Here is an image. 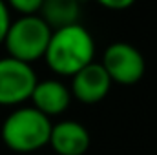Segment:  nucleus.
I'll list each match as a JSON object with an SVG mask.
<instances>
[{"instance_id": "1", "label": "nucleus", "mask_w": 157, "mask_h": 155, "mask_svg": "<svg viewBox=\"0 0 157 155\" xmlns=\"http://www.w3.org/2000/svg\"><path fill=\"white\" fill-rule=\"evenodd\" d=\"M95 57V40L78 22L51 31V39L44 53L48 68L59 77H73Z\"/></svg>"}, {"instance_id": "7", "label": "nucleus", "mask_w": 157, "mask_h": 155, "mask_svg": "<svg viewBox=\"0 0 157 155\" xmlns=\"http://www.w3.org/2000/svg\"><path fill=\"white\" fill-rule=\"evenodd\" d=\"M90 131L78 120H60L51 124L48 144L57 155H84L90 148Z\"/></svg>"}, {"instance_id": "11", "label": "nucleus", "mask_w": 157, "mask_h": 155, "mask_svg": "<svg viewBox=\"0 0 157 155\" xmlns=\"http://www.w3.org/2000/svg\"><path fill=\"white\" fill-rule=\"evenodd\" d=\"M9 24H11L9 9H7L6 2H4V0H0V46L4 44V39H6V33H7Z\"/></svg>"}, {"instance_id": "9", "label": "nucleus", "mask_w": 157, "mask_h": 155, "mask_svg": "<svg viewBox=\"0 0 157 155\" xmlns=\"http://www.w3.org/2000/svg\"><path fill=\"white\" fill-rule=\"evenodd\" d=\"M39 17L51 29L78 24L80 0H42Z\"/></svg>"}, {"instance_id": "4", "label": "nucleus", "mask_w": 157, "mask_h": 155, "mask_svg": "<svg viewBox=\"0 0 157 155\" xmlns=\"http://www.w3.org/2000/svg\"><path fill=\"white\" fill-rule=\"evenodd\" d=\"M101 66L108 73L112 84L133 86L144 77L146 62L143 53L128 44V42H113L102 53Z\"/></svg>"}, {"instance_id": "3", "label": "nucleus", "mask_w": 157, "mask_h": 155, "mask_svg": "<svg viewBox=\"0 0 157 155\" xmlns=\"http://www.w3.org/2000/svg\"><path fill=\"white\" fill-rule=\"evenodd\" d=\"M51 31L53 29L39 15L18 17L17 20H11L2 46H6L7 57H13L26 64H33L44 59Z\"/></svg>"}, {"instance_id": "2", "label": "nucleus", "mask_w": 157, "mask_h": 155, "mask_svg": "<svg viewBox=\"0 0 157 155\" xmlns=\"http://www.w3.org/2000/svg\"><path fill=\"white\" fill-rule=\"evenodd\" d=\"M51 124V119L33 106H18L4 119L0 137L11 152L35 153L48 146Z\"/></svg>"}, {"instance_id": "5", "label": "nucleus", "mask_w": 157, "mask_h": 155, "mask_svg": "<svg viewBox=\"0 0 157 155\" xmlns=\"http://www.w3.org/2000/svg\"><path fill=\"white\" fill-rule=\"evenodd\" d=\"M37 73L31 64L20 62L13 57L0 59V106L18 108L29 100L37 84Z\"/></svg>"}, {"instance_id": "12", "label": "nucleus", "mask_w": 157, "mask_h": 155, "mask_svg": "<svg viewBox=\"0 0 157 155\" xmlns=\"http://www.w3.org/2000/svg\"><path fill=\"white\" fill-rule=\"evenodd\" d=\"M95 2L110 11H124L128 7H132L137 0H95Z\"/></svg>"}, {"instance_id": "10", "label": "nucleus", "mask_w": 157, "mask_h": 155, "mask_svg": "<svg viewBox=\"0 0 157 155\" xmlns=\"http://www.w3.org/2000/svg\"><path fill=\"white\" fill-rule=\"evenodd\" d=\"M7 9H13L20 17H29V15H39L42 7V0H4Z\"/></svg>"}, {"instance_id": "8", "label": "nucleus", "mask_w": 157, "mask_h": 155, "mask_svg": "<svg viewBox=\"0 0 157 155\" xmlns=\"http://www.w3.org/2000/svg\"><path fill=\"white\" fill-rule=\"evenodd\" d=\"M29 100L33 102L35 110H39L40 113L51 119L68 110L71 102V93L64 82L57 78H44V80H37Z\"/></svg>"}, {"instance_id": "6", "label": "nucleus", "mask_w": 157, "mask_h": 155, "mask_svg": "<svg viewBox=\"0 0 157 155\" xmlns=\"http://www.w3.org/2000/svg\"><path fill=\"white\" fill-rule=\"evenodd\" d=\"M71 78L70 93L82 104H97L106 99L112 89V80L99 62H91L77 71Z\"/></svg>"}]
</instances>
